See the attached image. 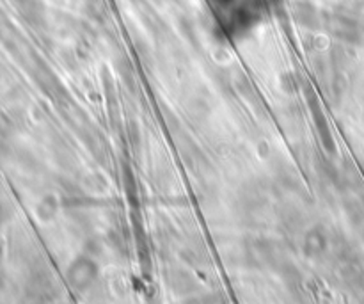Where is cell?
<instances>
[{
	"label": "cell",
	"instance_id": "7a4b0ae2",
	"mask_svg": "<svg viewBox=\"0 0 364 304\" xmlns=\"http://www.w3.org/2000/svg\"><path fill=\"white\" fill-rule=\"evenodd\" d=\"M0 260H2V242H0Z\"/></svg>",
	"mask_w": 364,
	"mask_h": 304
},
{
	"label": "cell",
	"instance_id": "6da1fadb",
	"mask_svg": "<svg viewBox=\"0 0 364 304\" xmlns=\"http://www.w3.org/2000/svg\"><path fill=\"white\" fill-rule=\"evenodd\" d=\"M18 11L23 15L27 20H36L37 15H39V4L36 0H15Z\"/></svg>",
	"mask_w": 364,
	"mask_h": 304
}]
</instances>
